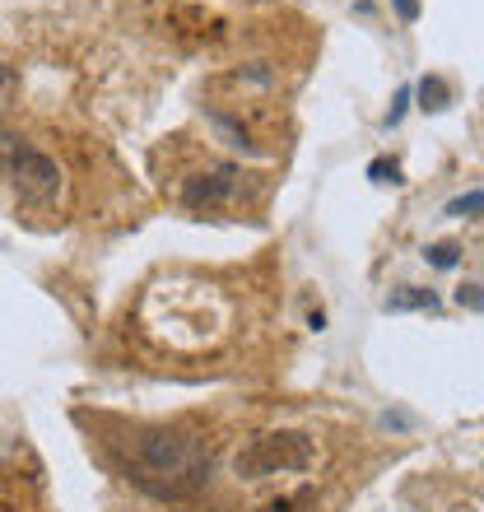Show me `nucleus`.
Wrapping results in <instances>:
<instances>
[{
  "instance_id": "obj_1",
  "label": "nucleus",
  "mask_w": 484,
  "mask_h": 512,
  "mask_svg": "<svg viewBox=\"0 0 484 512\" xmlns=\"http://www.w3.org/2000/svg\"><path fill=\"white\" fill-rule=\"evenodd\" d=\"M215 452L201 433L154 429L140 433L131 447V480L154 499H196L210 485Z\"/></svg>"
},
{
  "instance_id": "obj_2",
  "label": "nucleus",
  "mask_w": 484,
  "mask_h": 512,
  "mask_svg": "<svg viewBox=\"0 0 484 512\" xmlns=\"http://www.w3.org/2000/svg\"><path fill=\"white\" fill-rule=\"evenodd\" d=\"M0 173L10 177L24 205H52L61 191V168L38 145H28L24 135H0Z\"/></svg>"
},
{
  "instance_id": "obj_3",
  "label": "nucleus",
  "mask_w": 484,
  "mask_h": 512,
  "mask_svg": "<svg viewBox=\"0 0 484 512\" xmlns=\"http://www.w3.org/2000/svg\"><path fill=\"white\" fill-rule=\"evenodd\" d=\"M308 466H312V443L303 433H261L238 452L242 480H266V475L308 471Z\"/></svg>"
},
{
  "instance_id": "obj_4",
  "label": "nucleus",
  "mask_w": 484,
  "mask_h": 512,
  "mask_svg": "<svg viewBox=\"0 0 484 512\" xmlns=\"http://www.w3.org/2000/svg\"><path fill=\"white\" fill-rule=\"evenodd\" d=\"M238 191V168H215V173L191 177L187 191H182V205L187 210H215Z\"/></svg>"
},
{
  "instance_id": "obj_5",
  "label": "nucleus",
  "mask_w": 484,
  "mask_h": 512,
  "mask_svg": "<svg viewBox=\"0 0 484 512\" xmlns=\"http://www.w3.org/2000/svg\"><path fill=\"white\" fill-rule=\"evenodd\" d=\"M438 294L433 289H415V284H405L396 294H387V312H438Z\"/></svg>"
},
{
  "instance_id": "obj_6",
  "label": "nucleus",
  "mask_w": 484,
  "mask_h": 512,
  "mask_svg": "<svg viewBox=\"0 0 484 512\" xmlns=\"http://www.w3.org/2000/svg\"><path fill=\"white\" fill-rule=\"evenodd\" d=\"M419 98H424V103H419L424 112H443L447 108V84L438 80V75H429V80H419Z\"/></svg>"
},
{
  "instance_id": "obj_7",
  "label": "nucleus",
  "mask_w": 484,
  "mask_h": 512,
  "mask_svg": "<svg viewBox=\"0 0 484 512\" xmlns=\"http://www.w3.org/2000/svg\"><path fill=\"white\" fill-rule=\"evenodd\" d=\"M447 215H457V219H484V191H466V196H457V201L447 205Z\"/></svg>"
},
{
  "instance_id": "obj_8",
  "label": "nucleus",
  "mask_w": 484,
  "mask_h": 512,
  "mask_svg": "<svg viewBox=\"0 0 484 512\" xmlns=\"http://www.w3.org/2000/svg\"><path fill=\"white\" fill-rule=\"evenodd\" d=\"M424 261L438 270H452L461 261V247L457 243H433V247H424Z\"/></svg>"
},
{
  "instance_id": "obj_9",
  "label": "nucleus",
  "mask_w": 484,
  "mask_h": 512,
  "mask_svg": "<svg viewBox=\"0 0 484 512\" xmlns=\"http://www.w3.org/2000/svg\"><path fill=\"white\" fill-rule=\"evenodd\" d=\"M14 89H19V75H14V70L0 61V117H5V108L14 103Z\"/></svg>"
},
{
  "instance_id": "obj_10",
  "label": "nucleus",
  "mask_w": 484,
  "mask_h": 512,
  "mask_svg": "<svg viewBox=\"0 0 484 512\" xmlns=\"http://www.w3.org/2000/svg\"><path fill=\"white\" fill-rule=\"evenodd\" d=\"M457 303H461V308H471V312H484V284H461Z\"/></svg>"
},
{
  "instance_id": "obj_11",
  "label": "nucleus",
  "mask_w": 484,
  "mask_h": 512,
  "mask_svg": "<svg viewBox=\"0 0 484 512\" xmlns=\"http://www.w3.org/2000/svg\"><path fill=\"white\" fill-rule=\"evenodd\" d=\"M368 177H373V182H391V187H396V182H401V168H396V163H387V159H373V163H368Z\"/></svg>"
},
{
  "instance_id": "obj_12",
  "label": "nucleus",
  "mask_w": 484,
  "mask_h": 512,
  "mask_svg": "<svg viewBox=\"0 0 484 512\" xmlns=\"http://www.w3.org/2000/svg\"><path fill=\"white\" fill-rule=\"evenodd\" d=\"M405 103H410V89H401V94H396V103H391V112H387V117H382V126H387V131H391V126H396V122H401V117H405Z\"/></svg>"
},
{
  "instance_id": "obj_13",
  "label": "nucleus",
  "mask_w": 484,
  "mask_h": 512,
  "mask_svg": "<svg viewBox=\"0 0 484 512\" xmlns=\"http://www.w3.org/2000/svg\"><path fill=\"white\" fill-rule=\"evenodd\" d=\"M396 14H401L405 24H415V19H419V0H396Z\"/></svg>"
},
{
  "instance_id": "obj_14",
  "label": "nucleus",
  "mask_w": 484,
  "mask_h": 512,
  "mask_svg": "<svg viewBox=\"0 0 484 512\" xmlns=\"http://www.w3.org/2000/svg\"><path fill=\"white\" fill-rule=\"evenodd\" d=\"M405 424H410L405 415H382V429H405Z\"/></svg>"
}]
</instances>
